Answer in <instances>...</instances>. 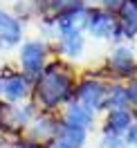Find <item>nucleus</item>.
I'll return each instance as SVG.
<instances>
[{"label":"nucleus","mask_w":137,"mask_h":148,"mask_svg":"<svg viewBox=\"0 0 137 148\" xmlns=\"http://www.w3.org/2000/svg\"><path fill=\"white\" fill-rule=\"evenodd\" d=\"M128 126H130V112L126 108L121 110H110L108 114V132L112 135H121V132H128Z\"/></svg>","instance_id":"9b49d317"},{"label":"nucleus","mask_w":137,"mask_h":148,"mask_svg":"<svg viewBox=\"0 0 137 148\" xmlns=\"http://www.w3.org/2000/svg\"><path fill=\"white\" fill-rule=\"evenodd\" d=\"M83 49V40L81 36H67L63 38V45H61V52L65 56H79Z\"/></svg>","instance_id":"ddd939ff"},{"label":"nucleus","mask_w":137,"mask_h":148,"mask_svg":"<svg viewBox=\"0 0 137 148\" xmlns=\"http://www.w3.org/2000/svg\"><path fill=\"white\" fill-rule=\"evenodd\" d=\"M20 63L27 76H41L43 74V63H45V47L38 40L25 43L20 52Z\"/></svg>","instance_id":"f03ea898"},{"label":"nucleus","mask_w":137,"mask_h":148,"mask_svg":"<svg viewBox=\"0 0 137 148\" xmlns=\"http://www.w3.org/2000/svg\"><path fill=\"white\" fill-rule=\"evenodd\" d=\"M92 121V110H88V108H83L81 103H72L70 108H67V112H65V123L67 126H76V128H88Z\"/></svg>","instance_id":"1a4fd4ad"},{"label":"nucleus","mask_w":137,"mask_h":148,"mask_svg":"<svg viewBox=\"0 0 137 148\" xmlns=\"http://www.w3.org/2000/svg\"><path fill=\"white\" fill-rule=\"evenodd\" d=\"M126 92H128V101L137 103V79H135V81H130V85L126 88Z\"/></svg>","instance_id":"4468645a"},{"label":"nucleus","mask_w":137,"mask_h":148,"mask_svg":"<svg viewBox=\"0 0 137 148\" xmlns=\"http://www.w3.org/2000/svg\"><path fill=\"white\" fill-rule=\"evenodd\" d=\"M83 141H85V130L63 123L61 130L56 132V139L52 141V148H81Z\"/></svg>","instance_id":"20e7f679"},{"label":"nucleus","mask_w":137,"mask_h":148,"mask_svg":"<svg viewBox=\"0 0 137 148\" xmlns=\"http://www.w3.org/2000/svg\"><path fill=\"white\" fill-rule=\"evenodd\" d=\"M88 27L97 38H108L115 29V20L110 14H103V11H92L90 18H88Z\"/></svg>","instance_id":"423d86ee"},{"label":"nucleus","mask_w":137,"mask_h":148,"mask_svg":"<svg viewBox=\"0 0 137 148\" xmlns=\"http://www.w3.org/2000/svg\"><path fill=\"white\" fill-rule=\"evenodd\" d=\"M128 141H130V144H137V126H133V128L128 130Z\"/></svg>","instance_id":"dca6fc26"},{"label":"nucleus","mask_w":137,"mask_h":148,"mask_svg":"<svg viewBox=\"0 0 137 148\" xmlns=\"http://www.w3.org/2000/svg\"><path fill=\"white\" fill-rule=\"evenodd\" d=\"M20 148H38V146H36V144H23Z\"/></svg>","instance_id":"f3484780"},{"label":"nucleus","mask_w":137,"mask_h":148,"mask_svg":"<svg viewBox=\"0 0 137 148\" xmlns=\"http://www.w3.org/2000/svg\"><path fill=\"white\" fill-rule=\"evenodd\" d=\"M76 99L83 108L88 110H97L106 103V88L99 81H83L76 90Z\"/></svg>","instance_id":"7ed1b4c3"},{"label":"nucleus","mask_w":137,"mask_h":148,"mask_svg":"<svg viewBox=\"0 0 137 148\" xmlns=\"http://www.w3.org/2000/svg\"><path fill=\"white\" fill-rule=\"evenodd\" d=\"M121 32L126 36L137 32V0H126L121 7Z\"/></svg>","instance_id":"9d476101"},{"label":"nucleus","mask_w":137,"mask_h":148,"mask_svg":"<svg viewBox=\"0 0 137 148\" xmlns=\"http://www.w3.org/2000/svg\"><path fill=\"white\" fill-rule=\"evenodd\" d=\"M38 101L45 108H54L61 101H65L72 94V79L65 72H61L59 65H50L36 81Z\"/></svg>","instance_id":"f257e3e1"},{"label":"nucleus","mask_w":137,"mask_h":148,"mask_svg":"<svg viewBox=\"0 0 137 148\" xmlns=\"http://www.w3.org/2000/svg\"><path fill=\"white\" fill-rule=\"evenodd\" d=\"M108 65L117 76H130L135 72V61H133V54H130L128 47H117L115 54L110 56Z\"/></svg>","instance_id":"39448f33"},{"label":"nucleus","mask_w":137,"mask_h":148,"mask_svg":"<svg viewBox=\"0 0 137 148\" xmlns=\"http://www.w3.org/2000/svg\"><path fill=\"white\" fill-rule=\"evenodd\" d=\"M2 92H5V97L11 99V101L23 99V97L27 94V79H25V76H20V74L7 76V79L2 81Z\"/></svg>","instance_id":"6e6552de"},{"label":"nucleus","mask_w":137,"mask_h":148,"mask_svg":"<svg viewBox=\"0 0 137 148\" xmlns=\"http://www.w3.org/2000/svg\"><path fill=\"white\" fill-rule=\"evenodd\" d=\"M20 40V23L11 18L9 14L0 11V43L5 45H14Z\"/></svg>","instance_id":"0eeeda50"},{"label":"nucleus","mask_w":137,"mask_h":148,"mask_svg":"<svg viewBox=\"0 0 137 148\" xmlns=\"http://www.w3.org/2000/svg\"><path fill=\"white\" fill-rule=\"evenodd\" d=\"M106 103H108L112 110H121V108L128 103V92L124 90V88H112V92L108 94Z\"/></svg>","instance_id":"f8f14e48"},{"label":"nucleus","mask_w":137,"mask_h":148,"mask_svg":"<svg viewBox=\"0 0 137 148\" xmlns=\"http://www.w3.org/2000/svg\"><path fill=\"white\" fill-rule=\"evenodd\" d=\"M124 2H126V0H103V5H106V7H110V9H121V7H124Z\"/></svg>","instance_id":"2eb2a0df"}]
</instances>
